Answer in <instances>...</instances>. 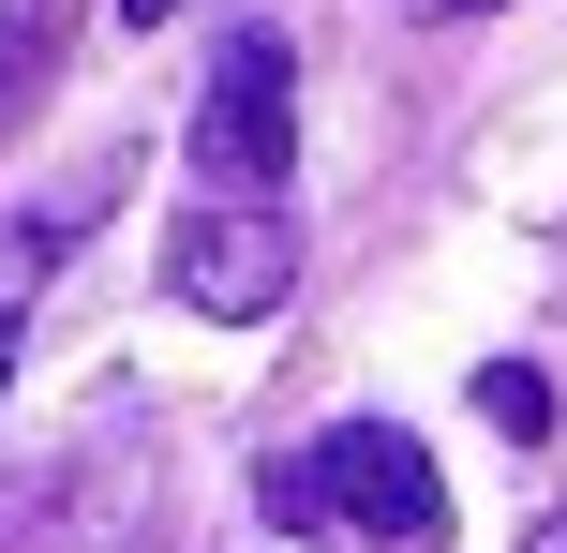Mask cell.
Wrapping results in <instances>:
<instances>
[{"instance_id":"cell-4","label":"cell","mask_w":567,"mask_h":553,"mask_svg":"<svg viewBox=\"0 0 567 553\" xmlns=\"http://www.w3.org/2000/svg\"><path fill=\"white\" fill-rule=\"evenodd\" d=\"M478 419H493L508 449H538V434H553V375H538V359H493V375H478Z\"/></svg>"},{"instance_id":"cell-6","label":"cell","mask_w":567,"mask_h":553,"mask_svg":"<svg viewBox=\"0 0 567 553\" xmlns=\"http://www.w3.org/2000/svg\"><path fill=\"white\" fill-rule=\"evenodd\" d=\"M45 239H60V225H30L16 255H0V375H16V329H30V285H45Z\"/></svg>"},{"instance_id":"cell-2","label":"cell","mask_w":567,"mask_h":553,"mask_svg":"<svg viewBox=\"0 0 567 553\" xmlns=\"http://www.w3.org/2000/svg\"><path fill=\"white\" fill-rule=\"evenodd\" d=\"M165 285L195 299V315H284V299H299V225H284L269 195H209L195 225L165 239Z\"/></svg>"},{"instance_id":"cell-5","label":"cell","mask_w":567,"mask_h":553,"mask_svg":"<svg viewBox=\"0 0 567 553\" xmlns=\"http://www.w3.org/2000/svg\"><path fill=\"white\" fill-rule=\"evenodd\" d=\"M45 45H60V16H45V0H16V30H0V120L30 105V75H45Z\"/></svg>"},{"instance_id":"cell-9","label":"cell","mask_w":567,"mask_h":553,"mask_svg":"<svg viewBox=\"0 0 567 553\" xmlns=\"http://www.w3.org/2000/svg\"><path fill=\"white\" fill-rule=\"evenodd\" d=\"M523 553H567V509H553V524H538V539H523Z\"/></svg>"},{"instance_id":"cell-1","label":"cell","mask_w":567,"mask_h":553,"mask_svg":"<svg viewBox=\"0 0 567 553\" xmlns=\"http://www.w3.org/2000/svg\"><path fill=\"white\" fill-rule=\"evenodd\" d=\"M269 524L299 539H343V553H433L449 539V479L403 419H329L313 449L269 464Z\"/></svg>"},{"instance_id":"cell-3","label":"cell","mask_w":567,"mask_h":553,"mask_svg":"<svg viewBox=\"0 0 567 553\" xmlns=\"http://www.w3.org/2000/svg\"><path fill=\"white\" fill-rule=\"evenodd\" d=\"M284 90H299V60H284V30H239L225 60H209V105H195V165L225 180V195H269L284 150H299V120H284Z\"/></svg>"},{"instance_id":"cell-7","label":"cell","mask_w":567,"mask_h":553,"mask_svg":"<svg viewBox=\"0 0 567 553\" xmlns=\"http://www.w3.org/2000/svg\"><path fill=\"white\" fill-rule=\"evenodd\" d=\"M403 16H433V30H463V16H508V0H403Z\"/></svg>"},{"instance_id":"cell-8","label":"cell","mask_w":567,"mask_h":553,"mask_svg":"<svg viewBox=\"0 0 567 553\" xmlns=\"http://www.w3.org/2000/svg\"><path fill=\"white\" fill-rule=\"evenodd\" d=\"M165 16H179V0H120V30H165Z\"/></svg>"}]
</instances>
